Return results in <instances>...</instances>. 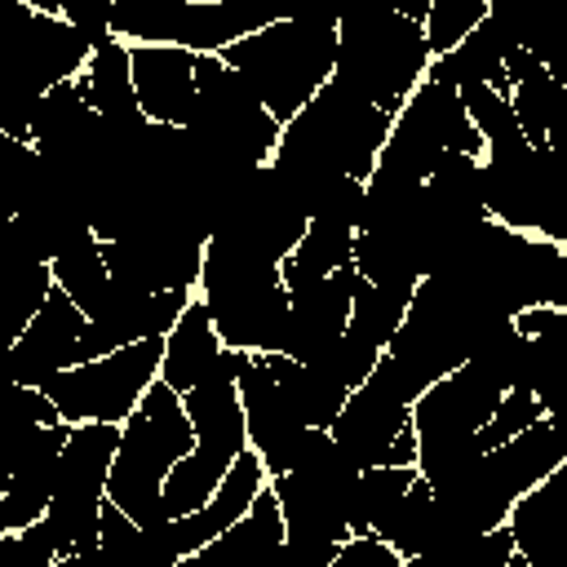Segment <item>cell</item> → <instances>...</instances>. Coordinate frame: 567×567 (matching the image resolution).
Segmentation results:
<instances>
[{"mask_svg": "<svg viewBox=\"0 0 567 567\" xmlns=\"http://www.w3.org/2000/svg\"><path fill=\"white\" fill-rule=\"evenodd\" d=\"M266 478H270V474H266L261 456H257L252 447H244V452L226 465L221 483L213 487V496H208L199 509H190V514H173V518H168V545H173V558L186 563V558H190L195 549H204L217 532H226V527L252 505V496L261 492Z\"/></svg>", "mask_w": 567, "mask_h": 567, "instance_id": "9", "label": "cell"}, {"mask_svg": "<svg viewBox=\"0 0 567 567\" xmlns=\"http://www.w3.org/2000/svg\"><path fill=\"white\" fill-rule=\"evenodd\" d=\"M483 18H487V0H430V9H425V18H421L430 58L456 49Z\"/></svg>", "mask_w": 567, "mask_h": 567, "instance_id": "20", "label": "cell"}, {"mask_svg": "<svg viewBox=\"0 0 567 567\" xmlns=\"http://www.w3.org/2000/svg\"><path fill=\"white\" fill-rule=\"evenodd\" d=\"M0 89H4V71H0Z\"/></svg>", "mask_w": 567, "mask_h": 567, "instance_id": "22", "label": "cell"}, {"mask_svg": "<svg viewBox=\"0 0 567 567\" xmlns=\"http://www.w3.org/2000/svg\"><path fill=\"white\" fill-rule=\"evenodd\" d=\"M563 487H567V470L558 465L554 474H545L540 483H532L527 492H518V496L509 501V509H505V527H509V536H514V549H518L527 563L545 558V549H549L554 536H558L563 501H567Z\"/></svg>", "mask_w": 567, "mask_h": 567, "instance_id": "12", "label": "cell"}, {"mask_svg": "<svg viewBox=\"0 0 567 567\" xmlns=\"http://www.w3.org/2000/svg\"><path fill=\"white\" fill-rule=\"evenodd\" d=\"M430 44L421 22L394 13L381 0H346L337 13V62L332 80L381 111H399L421 84Z\"/></svg>", "mask_w": 567, "mask_h": 567, "instance_id": "1", "label": "cell"}, {"mask_svg": "<svg viewBox=\"0 0 567 567\" xmlns=\"http://www.w3.org/2000/svg\"><path fill=\"white\" fill-rule=\"evenodd\" d=\"M128 75L151 124H186L195 115V53L182 44H128Z\"/></svg>", "mask_w": 567, "mask_h": 567, "instance_id": "8", "label": "cell"}, {"mask_svg": "<svg viewBox=\"0 0 567 567\" xmlns=\"http://www.w3.org/2000/svg\"><path fill=\"white\" fill-rule=\"evenodd\" d=\"M279 545H284V514H279V496L266 478L261 492L252 496V505L226 532H217L204 549H195L182 567H257V563H270L279 554Z\"/></svg>", "mask_w": 567, "mask_h": 567, "instance_id": "10", "label": "cell"}, {"mask_svg": "<svg viewBox=\"0 0 567 567\" xmlns=\"http://www.w3.org/2000/svg\"><path fill=\"white\" fill-rule=\"evenodd\" d=\"M84 332V310L58 288L49 284L44 301L35 306V315L27 319V328L13 337L9 346V368L13 381L22 385H44L53 372L75 363V341Z\"/></svg>", "mask_w": 567, "mask_h": 567, "instance_id": "7", "label": "cell"}, {"mask_svg": "<svg viewBox=\"0 0 567 567\" xmlns=\"http://www.w3.org/2000/svg\"><path fill=\"white\" fill-rule=\"evenodd\" d=\"M49 275H53V284H58L84 315L102 301V292H106V284H111V270H106L102 239L93 235V226L75 230V235L49 257Z\"/></svg>", "mask_w": 567, "mask_h": 567, "instance_id": "15", "label": "cell"}, {"mask_svg": "<svg viewBox=\"0 0 567 567\" xmlns=\"http://www.w3.org/2000/svg\"><path fill=\"white\" fill-rule=\"evenodd\" d=\"M190 443H195V425L186 416L182 394L155 377L142 390L137 408L120 421V443H115V461L106 474V496L133 523L168 518L159 483H164L168 465L190 452Z\"/></svg>", "mask_w": 567, "mask_h": 567, "instance_id": "2", "label": "cell"}, {"mask_svg": "<svg viewBox=\"0 0 567 567\" xmlns=\"http://www.w3.org/2000/svg\"><path fill=\"white\" fill-rule=\"evenodd\" d=\"M509 323H514V332H523V337H545V332H554V328L563 323V310H558V306H545V301H532V306H518V310L509 315Z\"/></svg>", "mask_w": 567, "mask_h": 567, "instance_id": "21", "label": "cell"}, {"mask_svg": "<svg viewBox=\"0 0 567 567\" xmlns=\"http://www.w3.org/2000/svg\"><path fill=\"white\" fill-rule=\"evenodd\" d=\"M354 252V230L350 226H332V221H306L301 239L292 244V252L279 261V275H284V288H297V284H315L323 275H332L337 266H346Z\"/></svg>", "mask_w": 567, "mask_h": 567, "instance_id": "16", "label": "cell"}, {"mask_svg": "<svg viewBox=\"0 0 567 567\" xmlns=\"http://www.w3.org/2000/svg\"><path fill=\"white\" fill-rule=\"evenodd\" d=\"M456 97H461V106H465V120H470V124L478 128V137H483V155L527 142V137L518 133L509 93H496L492 84H470V89H461Z\"/></svg>", "mask_w": 567, "mask_h": 567, "instance_id": "18", "label": "cell"}, {"mask_svg": "<svg viewBox=\"0 0 567 567\" xmlns=\"http://www.w3.org/2000/svg\"><path fill=\"white\" fill-rule=\"evenodd\" d=\"M292 372H297V359H288L279 350H257L235 381L248 447L261 456L266 474L292 470L301 434H306V421H301V408L292 394Z\"/></svg>", "mask_w": 567, "mask_h": 567, "instance_id": "5", "label": "cell"}, {"mask_svg": "<svg viewBox=\"0 0 567 567\" xmlns=\"http://www.w3.org/2000/svg\"><path fill=\"white\" fill-rule=\"evenodd\" d=\"M80 75H84V97H89L93 115H102V120L142 115L137 93H133V75H128V44L124 40H106L102 49H93Z\"/></svg>", "mask_w": 567, "mask_h": 567, "instance_id": "14", "label": "cell"}, {"mask_svg": "<svg viewBox=\"0 0 567 567\" xmlns=\"http://www.w3.org/2000/svg\"><path fill=\"white\" fill-rule=\"evenodd\" d=\"M217 346H221V337H217V328H213V319H208L204 297L195 292V297L186 301V310L177 315V323L164 332V350H159V381H164V385H173L177 394H186V390L208 372V363H213Z\"/></svg>", "mask_w": 567, "mask_h": 567, "instance_id": "11", "label": "cell"}, {"mask_svg": "<svg viewBox=\"0 0 567 567\" xmlns=\"http://www.w3.org/2000/svg\"><path fill=\"white\" fill-rule=\"evenodd\" d=\"M159 350L164 337H142L128 341L120 350H106L97 359H80L62 372H53L40 390L49 394V403L58 408L62 421H124L142 390L159 377Z\"/></svg>", "mask_w": 567, "mask_h": 567, "instance_id": "4", "label": "cell"}, {"mask_svg": "<svg viewBox=\"0 0 567 567\" xmlns=\"http://www.w3.org/2000/svg\"><path fill=\"white\" fill-rule=\"evenodd\" d=\"M536 416H545L540 394H536V390H527V385H505V390H501V399H496V408L487 412V421L474 430L478 452H487V447H496V443L514 439V434H518L523 425H532Z\"/></svg>", "mask_w": 567, "mask_h": 567, "instance_id": "19", "label": "cell"}, {"mask_svg": "<svg viewBox=\"0 0 567 567\" xmlns=\"http://www.w3.org/2000/svg\"><path fill=\"white\" fill-rule=\"evenodd\" d=\"M416 275H381V279H363L350 297V315H346V332L372 341L385 350V341L394 337V328L408 315Z\"/></svg>", "mask_w": 567, "mask_h": 567, "instance_id": "13", "label": "cell"}, {"mask_svg": "<svg viewBox=\"0 0 567 567\" xmlns=\"http://www.w3.org/2000/svg\"><path fill=\"white\" fill-rule=\"evenodd\" d=\"M217 53H221V62H230L252 84L261 106L284 124L319 93V84L332 80L337 27H319V22H301V18H275V22L239 35V40H230Z\"/></svg>", "mask_w": 567, "mask_h": 567, "instance_id": "3", "label": "cell"}, {"mask_svg": "<svg viewBox=\"0 0 567 567\" xmlns=\"http://www.w3.org/2000/svg\"><path fill=\"white\" fill-rule=\"evenodd\" d=\"M328 434L346 447V456L363 465H416V434H412V403L385 394L377 381H359L341 412L332 416Z\"/></svg>", "mask_w": 567, "mask_h": 567, "instance_id": "6", "label": "cell"}, {"mask_svg": "<svg viewBox=\"0 0 567 567\" xmlns=\"http://www.w3.org/2000/svg\"><path fill=\"white\" fill-rule=\"evenodd\" d=\"M430 518H434V487L421 478V470H416V478L408 483V492L394 501V509L372 527L381 540H390L394 545V554L408 563V558H416L421 549H425V540H430Z\"/></svg>", "mask_w": 567, "mask_h": 567, "instance_id": "17", "label": "cell"}]
</instances>
